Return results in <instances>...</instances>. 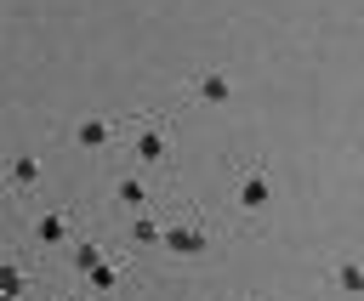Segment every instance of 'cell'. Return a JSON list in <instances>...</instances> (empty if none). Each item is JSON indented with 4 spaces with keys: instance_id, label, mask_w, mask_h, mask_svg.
Returning a JSON list of instances; mask_svg holds the SVG:
<instances>
[{
    "instance_id": "6da1fadb",
    "label": "cell",
    "mask_w": 364,
    "mask_h": 301,
    "mask_svg": "<svg viewBox=\"0 0 364 301\" xmlns=\"http://www.w3.org/2000/svg\"><path fill=\"white\" fill-rule=\"evenodd\" d=\"M165 244H171V250H188V256H193V250H205V233H199V227H176V233H171Z\"/></svg>"
},
{
    "instance_id": "7a4b0ae2",
    "label": "cell",
    "mask_w": 364,
    "mask_h": 301,
    "mask_svg": "<svg viewBox=\"0 0 364 301\" xmlns=\"http://www.w3.org/2000/svg\"><path fill=\"white\" fill-rule=\"evenodd\" d=\"M102 142H108V125L102 119H85L80 125V148H102Z\"/></svg>"
},
{
    "instance_id": "3957f363",
    "label": "cell",
    "mask_w": 364,
    "mask_h": 301,
    "mask_svg": "<svg viewBox=\"0 0 364 301\" xmlns=\"http://www.w3.org/2000/svg\"><path fill=\"white\" fill-rule=\"evenodd\" d=\"M239 199H245L250 210H256V204H267V182H262V176H250V182L239 187Z\"/></svg>"
},
{
    "instance_id": "277c9868",
    "label": "cell",
    "mask_w": 364,
    "mask_h": 301,
    "mask_svg": "<svg viewBox=\"0 0 364 301\" xmlns=\"http://www.w3.org/2000/svg\"><path fill=\"white\" fill-rule=\"evenodd\" d=\"M199 91H205V102H222V97H228V80H222V74H205Z\"/></svg>"
},
{
    "instance_id": "5b68a950",
    "label": "cell",
    "mask_w": 364,
    "mask_h": 301,
    "mask_svg": "<svg viewBox=\"0 0 364 301\" xmlns=\"http://www.w3.org/2000/svg\"><path fill=\"white\" fill-rule=\"evenodd\" d=\"M136 148H142V159H159V148H165V142H159L154 131H142V142H136Z\"/></svg>"
},
{
    "instance_id": "8992f818",
    "label": "cell",
    "mask_w": 364,
    "mask_h": 301,
    "mask_svg": "<svg viewBox=\"0 0 364 301\" xmlns=\"http://www.w3.org/2000/svg\"><path fill=\"white\" fill-rule=\"evenodd\" d=\"M11 176H17V182H34V176H40V165H34V159H17V165H11Z\"/></svg>"
},
{
    "instance_id": "52a82bcc",
    "label": "cell",
    "mask_w": 364,
    "mask_h": 301,
    "mask_svg": "<svg viewBox=\"0 0 364 301\" xmlns=\"http://www.w3.org/2000/svg\"><path fill=\"white\" fill-rule=\"evenodd\" d=\"M91 284H97V290H114V267L97 261V267H91Z\"/></svg>"
},
{
    "instance_id": "ba28073f",
    "label": "cell",
    "mask_w": 364,
    "mask_h": 301,
    "mask_svg": "<svg viewBox=\"0 0 364 301\" xmlns=\"http://www.w3.org/2000/svg\"><path fill=\"white\" fill-rule=\"evenodd\" d=\"M341 290H364V267H341Z\"/></svg>"
}]
</instances>
